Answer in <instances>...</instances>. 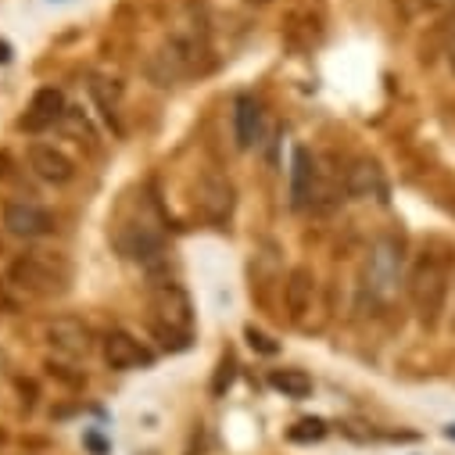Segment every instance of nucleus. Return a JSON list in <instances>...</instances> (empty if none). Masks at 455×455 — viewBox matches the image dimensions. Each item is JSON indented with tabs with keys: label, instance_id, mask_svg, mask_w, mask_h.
<instances>
[{
	"label": "nucleus",
	"instance_id": "obj_1",
	"mask_svg": "<svg viewBox=\"0 0 455 455\" xmlns=\"http://www.w3.org/2000/svg\"><path fill=\"white\" fill-rule=\"evenodd\" d=\"M448 266L434 255V251H423L409 273V298H412V308L416 315L434 326L437 315L444 312V301H448Z\"/></svg>",
	"mask_w": 455,
	"mask_h": 455
},
{
	"label": "nucleus",
	"instance_id": "obj_2",
	"mask_svg": "<svg viewBox=\"0 0 455 455\" xmlns=\"http://www.w3.org/2000/svg\"><path fill=\"white\" fill-rule=\"evenodd\" d=\"M148 298H151V323L165 337V345H169V337H176L180 348H187V337L194 330V305H190L187 291L172 280H158V283H151Z\"/></svg>",
	"mask_w": 455,
	"mask_h": 455
},
{
	"label": "nucleus",
	"instance_id": "obj_3",
	"mask_svg": "<svg viewBox=\"0 0 455 455\" xmlns=\"http://www.w3.org/2000/svg\"><path fill=\"white\" fill-rule=\"evenodd\" d=\"M8 283L29 298H54L65 291V273L40 255H22L8 266Z\"/></svg>",
	"mask_w": 455,
	"mask_h": 455
},
{
	"label": "nucleus",
	"instance_id": "obj_4",
	"mask_svg": "<svg viewBox=\"0 0 455 455\" xmlns=\"http://www.w3.org/2000/svg\"><path fill=\"white\" fill-rule=\"evenodd\" d=\"M398 276H402V244L395 237H380L370 251V266H366V280H370V294L377 301H391L398 294Z\"/></svg>",
	"mask_w": 455,
	"mask_h": 455
},
{
	"label": "nucleus",
	"instance_id": "obj_5",
	"mask_svg": "<svg viewBox=\"0 0 455 455\" xmlns=\"http://www.w3.org/2000/svg\"><path fill=\"white\" fill-rule=\"evenodd\" d=\"M4 226L15 237L36 241V237H47L54 230V215L36 201H8L4 204Z\"/></svg>",
	"mask_w": 455,
	"mask_h": 455
},
{
	"label": "nucleus",
	"instance_id": "obj_6",
	"mask_svg": "<svg viewBox=\"0 0 455 455\" xmlns=\"http://www.w3.org/2000/svg\"><path fill=\"white\" fill-rule=\"evenodd\" d=\"M47 340H51V348H58L61 355L83 359V355L90 352V345H93V333H90V326H86L83 319H76V315H58V319L47 323Z\"/></svg>",
	"mask_w": 455,
	"mask_h": 455
},
{
	"label": "nucleus",
	"instance_id": "obj_7",
	"mask_svg": "<svg viewBox=\"0 0 455 455\" xmlns=\"http://www.w3.org/2000/svg\"><path fill=\"white\" fill-rule=\"evenodd\" d=\"M26 158H29V169L51 187H65V183L76 180V162L54 144H33L26 151Z\"/></svg>",
	"mask_w": 455,
	"mask_h": 455
},
{
	"label": "nucleus",
	"instance_id": "obj_8",
	"mask_svg": "<svg viewBox=\"0 0 455 455\" xmlns=\"http://www.w3.org/2000/svg\"><path fill=\"white\" fill-rule=\"evenodd\" d=\"M319 197V169L308 148H294L291 151V204L294 208H308Z\"/></svg>",
	"mask_w": 455,
	"mask_h": 455
},
{
	"label": "nucleus",
	"instance_id": "obj_9",
	"mask_svg": "<svg viewBox=\"0 0 455 455\" xmlns=\"http://www.w3.org/2000/svg\"><path fill=\"white\" fill-rule=\"evenodd\" d=\"M65 116V93L58 86H40L26 108V116H22V130L29 133H44L51 130L58 119Z\"/></svg>",
	"mask_w": 455,
	"mask_h": 455
},
{
	"label": "nucleus",
	"instance_id": "obj_10",
	"mask_svg": "<svg viewBox=\"0 0 455 455\" xmlns=\"http://www.w3.org/2000/svg\"><path fill=\"white\" fill-rule=\"evenodd\" d=\"M104 363H108L111 370L126 373V370L148 366V363H151V355L144 352L140 340H137V337H130L126 330H111V333L104 337Z\"/></svg>",
	"mask_w": 455,
	"mask_h": 455
},
{
	"label": "nucleus",
	"instance_id": "obj_11",
	"mask_svg": "<svg viewBox=\"0 0 455 455\" xmlns=\"http://www.w3.org/2000/svg\"><path fill=\"white\" fill-rule=\"evenodd\" d=\"M312 298H315V273L308 266H294L283 280V308L294 323L305 319V312L312 308Z\"/></svg>",
	"mask_w": 455,
	"mask_h": 455
},
{
	"label": "nucleus",
	"instance_id": "obj_12",
	"mask_svg": "<svg viewBox=\"0 0 455 455\" xmlns=\"http://www.w3.org/2000/svg\"><path fill=\"white\" fill-rule=\"evenodd\" d=\"M123 251L130 255V259H137V262H144V266H151V262H158L162 259V251H165V244H162V234L155 230L151 222H130L126 230H123Z\"/></svg>",
	"mask_w": 455,
	"mask_h": 455
},
{
	"label": "nucleus",
	"instance_id": "obj_13",
	"mask_svg": "<svg viewBox=\"0 0 455 455\" xmlns=\"http://www.w3.org/2000/svg\"><path fill=\"white\" fill-rule=\"evenodd\" d=\"M197 208L204 212V219L222 222L226 215L234 212V187L226 183L222 176H204L197 183Z\"/></svg>",
	"mask_w": 455,
	"mask_h": 455
},
{
	"label": "nucleus",
	"instance_id": "obj_14",
	"mask_svg": "<svg viewBox=\"0 0 455 455\" xmlns=\"http://www.w3.org/2000/svg\"><path fill=\"white\" fill-rule=\"evenodd\" d=\"M259 130H262V111L251 97H237L234 104V140L241 151H248L251 144H259Z\"/></svg>",
	"mask_w": 455,
	"mask_h": 455
},
{
	"label": "nucleus",
	"instance_id": "obj_15",
	"mask_svg": "<svg viewBox=\"0 0 455 455\" xmlns=\"http://www.w3.org/2000/svg\"><path fill=\"white\" fill-rule=\"evenodd\" d=\"M377 187H380L377 165L366 162V158L352 162V169L345 172V190H348V197H370V194H377Z\"/></svg>",
	"mask_w": 455,
	"mask_h": 455
},
{
	"label": "nucleus",
	"instance_id": "obj_16",
	"mask_svg": "<svg viewBox=\"0 0 455 455\" xmlns=\"http://www.w3.org/2000/svg\"><path fill=\"white\" fill-rule=\"evenodd\" d=\"M269 387L280 391L283 398H308L312 395V377L305 370H273Z\"/></svg>",
	"mask_w": 455,
	"mask_h": 455
},
{
	"label": "nucleus",
	"instance_id": "obj_17",
	"mask_svg": "<svg viewBox=\"0 0 455 455\" xmlns=\"http://www.w3.org/2000/svg\"><path fill=\"white\" fill-rule=\"evenodd\" d=\"M323 434H326V423H323V419H301V423L291 427V441H298V444L319 441Z\"/></svg>",
	"mask_w": 455,
	"mask_h": 455
},
{
	"label": "nucleus",
	"instance_id": "obj_18",
	"mask_svg": "<svg viewBox=\"0 0 455 455\" xmlns=\"http://www.w3.org/2000/svg\"><path fill=\"white\" fill-rule=\"evenodd\" d=\"M244 337H248V345H251V348H259L262 355H273V352H276L273 340H269L262 330H255V326H248V330H244Z\"/></svg>",
	"mask_w": 455,
	"mask_h": 455
},
{
	"label": "nucleus",
	"instance_id": "obj_19",
	"mask_svg": "<svg viewBox=\"0 0 455 455\" xmlns=\"http://www.w3.org/2000/svg\"><path fill=\"white\" fill-rule=\"evenodd\" d=\"M230 380H234V363H230V359H222V366H219V377H215L212 391H215V395H222L226 387H230Z\"/></svg>",
	"mask_w": 455,
	"mask_h": 455
},
{
	"label": "nucleus",
	"instance_id": "obj_20",
	"mask_svg": "<svg viewBox=\"0 0 455 455\" xmlns=\"http://www.w3.org/2000/svg\"><path fill=\"white\" fill-rule=\"evenodd\" d=\"M448 68H451V72H455V36H451V40H448Z\"/></svg>",
	"mask_w": 455,
	"mask_h": 455
},
{
	"label": "nucleus",
	"instance_id": "obj_21",
	"mask_svg": "<svg viewBox=\"0 0 455 455\" xmlns=\"http://www.w3.org/2000/svg\"><path fill=\"white\" fill-rule=\"evenodd\" d=\"M0 61H12V47L8 44H0Z\"/></svg>",
	"mask_w": 455,
	"mask_h": 455
},
{
	"label": "nucleus",
	"instance_id": "obj_22",
	"mask_svg": "<svg viewBox=\"0 0 455 455\" xmlns=\"http://www.w3.org/2000/svg\"><path fill=\"white\" fill-rule=\"evenodd\" d=\"M248 4H269V0H248Z\"/></svg>",
	"mask_w": 455,
	"mask_h": 455
},
{
	"label": "nucleus",
	"instance_id": "obj_23",
	"mask_svg": "<svg viewBox=\"0 0 455 455\" xmlns=\"http://www.w3.org/2000/svg\"><path fill=\"white\" fill-rule=\"evenodd\" d=\"M448 437H455V427H448Z\"/></svg>",
	"mask_w": 455,
	"mask_h": 455
},
{
	"label": "nucleus",
	"instance_id": "obj_24",
	"mask_svg": "<svg viewBox=\"0 0 455 455\" xmlns=\"http://www.w3.org/2000/svg\"><path fill=\"white\" fill-rule=\"evenodd\" d=\"M58 4H65V0H58Z\"/></svg>",
	"mask_w": 455,
	"mask_h": 455
}]
</instances>
